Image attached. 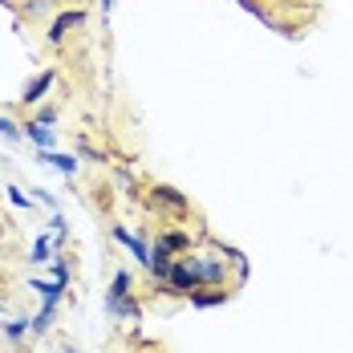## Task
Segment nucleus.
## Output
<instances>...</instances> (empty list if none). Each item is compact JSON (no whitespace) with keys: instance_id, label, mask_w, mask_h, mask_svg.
Masks as SVG:
<instances>
[{"instance_id":"nucleus-1","label":"nucleus","mask_w":353,"mask_h":353,"mask_svg":"<svg viewBox=\"0 0 353 353\" xmlns=\"http://www.w3.org/2000/svg\"><path fill=\"white\" fill-rule=\"evenodd\" d=\"M187 268H191V276H195V288H199V284H203V288H219V284L228 281V264H223V260H212V256H191Z\"/></svg>"},{"instance_id":"nucleus-2","label":"nucleus","mask_w":353,"mask_h":353,"mask_svg":"<svg viewBox=\"0 0 353 353\" xmlns=\"http://www.w3.org/2000/svg\"><path fill=\"white\" fill-rule=\"evenodd\" d=\"M81 21H85V12H61V17L49 25V41H53V45H61V41H65V33H70V29H77Z\"/></svg>"},{"instance_id":"nucleus-3","label":"nucleus","mask_w":353,"mask_h":353,"mask_svg":"<svg viewBox=\"0 0 353 353\" xmlns=\"http://www.w3.org/2000/svg\"><path fill=\"white\" fill-rule=\"evenodd\" d=\"M33 292H41V301H45L49 309H57L61 296H65V281H33Z\"/></svg>"},{"instance_id":"nucleus-4","label":"nucleus","mask_w":353,"mask_h":353,"mask_svg":"<svg viewBox=\"0 0 353 353\" xmlns=\"http://www.w3.org/2000/svg\"><path fill=\"white\" fill-rule=\"evenodd\" d=\"M37 163H49V167H57L61 175H77V159H73V154H57V150H37Z\"/></svg>"},{"instance_id":"nucleus-5","label":"nucleus","mask_w":353,"mask_h":353,"mask_svg":"<svg viewBox=\"0 0 353 353\" xmlns=\"http://www.w3.org/2000/svg\"><path fill=\"white\" fill-rule=\"evenodd\" d=\"M146 268H150V276H154V281H163V276H167V268H171V252L159 244V240H154V248H150V260H146Z\"/></svg>"},{"instance_id":"nucleus-6","label":"nucleus","mask_w":353,"mask_h":353,"mask_svg":"<svg viewBox=\"0 0 353 353\" xmlns=\"http://www.w3.org/2000/svg\"><path fill=\"white\" fill-rule=\"evenodd\" d=\"M187 301L195 309H215V305H228V292L223 288H203V292H187Z\"/></svg>"},{"instance_id":"nucleus-7","label":"nucleus","mask_w":353,"mask_h":353,"mask_svg":"<svg viewBox=\"0 0 353 353\" xmlns=\"http://www.w3.org/2000/svg\"><path fill=\"white\" fill-rule=\"evenodd\" d=\"M49 85H53V70H45L37 81H29V90H25V98H21V102H25V106H37V102L49 94Z\"/></svg>"},{"instance_id":"nucleus-8","label":"nucleus","mask_w":353,"mask_h":353,"mask_svg":"<svg viewBox=\"0 0 353 353\" xmlns=\"http://www.w3.org/2000/svg\"><path fill=\"white\" fill-rule=\"evenodd\" d=\"M114 240H118V244H126V248H130V252H134V260H142V264L150 260V248L142 244L139 236H130L126 228H114Z\"/></svg>"},{"instance_id":"nucleus-9","label":"nucleus","mask_w":353,"mask_h":353,"mask_svg":"<svg viewBox=\"0 0 353 353\" xmlns=\"http://www.w3.org/2000/svg\"><path fill=\"white\" fill-rule=\"evenodd\" d=\"M25 134H29V139L41 146V150H53V146H57V134H53L45 122H29V126H25Z\"/></svg>"},{"instance_id":"nucleus-10","label":"nucleus","mask_w":353,"mask_h":353,"mask_svg":"<svg viewBox=\"0 0 353 353\" xmlns=\"http://www.w3.org/2000/svg\"><path fill=\"white\" fill-rule=\"evenodd\" d=\"M154 203H159V208L167 203V208H175V212H187V199L179 195L175 187H154Z\"/></svg>"},{"instance_id":"nucleus-11","label":"nucleus","mask_w":353,"mask_h":353,"mask_svg":"<svg viewBox=\"0 0 353 353\" xmlns=\"http://www.w3.org/2000/svg\"><path fill=\"white\" fill-rule=\"evenodd\" d=\"M106 309L114 313V317L139 321V305H134V296H122V301H106Z\"/></svg>"},{"instance_id":"nucleus-12","label":"nucleus","mask_w":353,"mask_h":353,"mask_svg":"<svg viewBox=\"0 0 353 353\" xmlns=\"http://www.w3.org/2000/svg\"><path fill=\"white\" fill-rule=\"evenodd\" d=\"M130 272L122 268V272H114V284H110V292H106V301H122V296H130Z\"/></svg>"},{"instance_id":"nucleus-13","label":"nucleus","mask_w":353,"mask_h":353,"mask_svg":"<svg viewBox=\"0 0 353 353\" xmlns=\"http://www.w3.org/2000/svg\"><path fill=\"white\" fill-rule=\"evenodd\" d=\"M159 244L167 248V252H183V248H191V236H187V232H163Z\"/></svg>"},{"instance_id":"nucleus-14","label":"nucleus","mask_w":353,"mask_h":353,"mask_svg":"<svg viewBox=\"0 0 353 353\" xmlns=\"http://www.w3.org/2000/svg\"><path fill=\"white\" fill-rule=\"evenodd\" d=\"M53 317H57V309H49V305H45V309H41V313L29 321V333H45V329L53 325Z\"/></svg>"},{"instance_id":"nucleus-15","label":"nucleus","mask_w":353,"mask_h":353,"mask_svg":"<svg viewBox=\"0 0 353 353\" xmlns=\"http://www.w3.org/2000/svg\"><path fill=\"white\" fill-rule=\"evenodd\" d=\"M53 256V240L49 236H37V244H33V264H45Z\"/></svg>"},{"instance_id":"nucleus-16","label":"nucleus","mask_w":353,"mask_h":353,"mask_svg":"<svg viewBox=\"0 0 353 353\" xmlns=\"http://www.w3.org/2000/svg\"><path fill=\"white\" fill-rule=\"evenodd\" d=\"M25 333H29V321H8V325H4V337H8V341H21V337H25Z\"/></svg>"},{"instance_id":"nucleus-17","label":"nucleus","mask_w":353,"mask_h":353,"mask_svg":"<svg viewBox=\"0 0 353 353\" xmlns=\"http://www.w3.org/2000/svg\"><path fill=\"white\" fill-rule=\"evenodd\" d=\"M0 134H4V139H21V126H17L12 118H4V114H0Z\"/></svg>"},{"instance_id":"nucleus-18","label":"nucleus","mask_w":353,"mask_h":353,"mask_svg":"<svg viewBox=\"0 0 353 353\" xmlns=\"http://www.w3.org/2000/svg\"><path fill=\"white\" fill-rule=\"evenodd\" d=\"M53 281L70 284V264H65V256H57V260H53Z\"/></svg>"},{"instance_id":"nucleus-19","label":"nucleus","mask_w":353,"mask_h":353,"mask_svg":"<svg viewBox=\"0 0 353 353\" xmlns=\"http://www.w3.org/2000/svg\"><path fill=\"white\" fill-rule=\"evenodd\" d=\"M8 199H12V208H33V199L25 191H17V187H8Z\"/></svg>"},{"instance_id":"nucleus-20","label":"nucleus","mask_w":353,"mask_h":353,"mask_svg":"<svg viewBox=\"0 0 353 353\" xmlns=\"http://www.w3.org/2000/svg\"><path fill=\"white\" fill-rule=\"evenodd\" d=\"M53 118H57V110L49 106V110H41V118H37V122H45V126H53Z\"/></svg>"},{"instance_id":"nucleus-21","label":"nucleus","mask_w":353,"mask_h":353,"mask_svg":"<svg viewBox=\"0 0 353 353\" xmlns=\"http://www.w3.org/2000/svg\"><path fill=\"white\" fill-rule=\"evenodd\" d=\"M110 4H114V0H102V8H110Z\"/></svg>"}]
</instances>
